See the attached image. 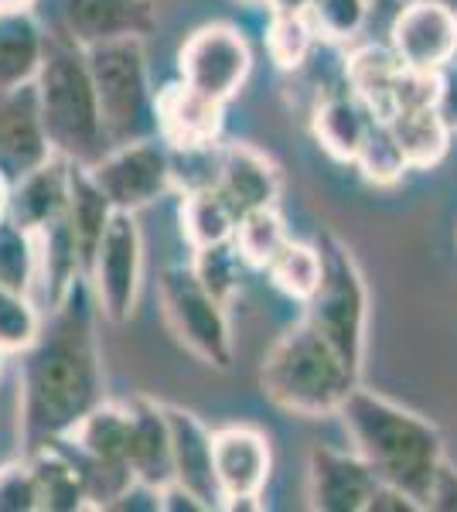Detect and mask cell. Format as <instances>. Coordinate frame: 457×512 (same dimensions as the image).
I'll use <instances>...</instances> for the list:
<instances>
[{"instance_id":"cell-25","label":"cell","mask_w":457,"mask_h":512,"mask_svg":"<svg viewBox=\"0 0 457 512\" xmlns=\"http://www.w3.org/2000/svg\"><path fill=\"white\" fill-rule=\"evenodd\" d=\"M400 72H403V62L396 59V52L389 45H362V48H355V52H348V59H345L348 89L369 106V113L376 120H389V113H393V96H396Z\"/></svg>"},{"instance_id":"cell-2","label":"cell","mask_w":457,"mask_h":512,"mask_svg":"<svg viewBox=\"0 0 457 512\" xmlns=\"http://www.w3.org/2000/svg\"><path fill=\"white\" fill-rule=\"evenodd\" d=\"M355 454L376 472L382 485H393L427 509L430 485L444 465V441L437 427L386 396L355 386L338 410Z\"/></svg>"},{"instance_id":"cell-40","label":"cell","mask_w":457,"mask_h":512,"mask_svg":"<svg viewBox=\"0 0 457 512\" xmlns=\"http://www.w3.org/2000/svg\"><path fill=\"white\" fill-rule=\"evenodd\" d=\"M417 512L420 506L410 499L406 492L400 489H393V485H379L376 495H372V502H369V512Z\"/></svg>"},{"instance_id":"cell-8","label":"cell","mask_w":457,"mask_h":512,"mask_svg":"<svg viewBox=\"0 0 457 512\" xmlns=\"http://www.w3.org/2000/svg\"><path fill=\"white\" fill-rule=\"evenodd\" d=\"M89 287H93L99 315L113 325L134 318L140 284H144V236L137 212H113L110 226L89 260Z\"/></svg>"},{"instance_id":"cell-17","label":"cell","mask_w":457,"mask_h":512,"mask_svg":"<svg viewBox=\"0 0 457 512\" xmlns=\"http://www.w3.org/2000/svg\"><path fill=\"white\" fill-rule=\"evenodd\" d=\"M52 144L41 127L35 82L11 93H0V168L14 175H28L52 158Z\"/></svg>"},{"instance_id":"cell-26","label":"cell","mask_w":457,"mask_h":512,"mask_svg":"<svg viewBox=\"0 0 457 512\" xmlns=\"http://www.w3.org/2000/svg\"><path fill=\"white\" fill-rule=\"evenodd\" d=\"M31 472H35L41 509L48 512H76L86 509V485H82L79 465L62 441H48L35 451H24Z\"/></svg>"},{"instance_id":"cell-15","label":"cell","mask_w":457,"mask_h":512,"mask_svg":"<svg viewBox=\"0 0 457 512\" xmlns=\"http://www.w3.org/2000/svg\"><path fill=\"white\" fill-rule=\"evenodd\" d=\"M215 475L222 485V499H260L273 472V451L267 434L256 427H222L212 437ZM222 502V506H226Z\"/></svg>"},{"instance_id":"cell-19","label":"cell","mask_w":457,"mask_h":512,"mask_svg":"<svg viewBox=\"0 0 457 512\" xmlns=\"http://www.w3.org/2000/svg\"><path fill=\"white\" fill-rule=\"evenodd\" d=\"M219 188L229 198L232 209L243 216L249 209H263V205H277L280 198V171L267 154L256 151L249 144H229L222 147L219 164Z\"/></svg>"},{"instance_id":"cell-33","label":"cell","mask_w":457,"mask_h":512,"mask_svg":"<svg viewBox=\"0 0 457 512\" xmlns=\"http://www.w3.org/2000/svg\"><path fill=\"white\" fill-rule=\"evenodd\" d=\"M314 45H318V31H314L307 11L297 14H270L267 28V52L277 69L294 72L311 59Z\"/></svg>"},{"instance_id":"cell-18","label":"cell","mask_w":457,"mask_h":512,"mask_svg":"<svg viewBox=\"0 0 457 512\" xmlns=\"http://www.w3.org/2000/svg\"><path fill=\"white\" fill-rule=\"evenodd\" d=\"M69 168H72V161L52 154V158L45 164H38L35 171L21 175L14 181L7 219H11L14 226L28 229V233H41V229L52 226L55 219H62L65 209H69Z\"/></svg>"},{"instance_id":"cell-27","label":"cell","mask_w":457,"mask_h":512,"mask_svg":"<svg viewBox=\"0 0 457 512\" xmlns=\"http://www.w3.org/2000/svg\"><path fill=\"white\" fill-rule=\"evenodd\" d=\"M386 123L410 168L427 171L444 161L454 130L447 127L437 106H406V110H396Z\"/></svg>"},{"instance_id":"cell-23","label":"cell","mask_w":457,"mask_h":512,"mask_svg":"<svg viewBox=\"0 0 457 512\" xmlns=\"http://www.w3.org/2000/svg\"><path fill=\"white\" fill-rule=\"evenodd\" d=\"M38 239V280L35 287H41V301L48 304V311L58 308L65 301V294L72 291L79 277H86V263H82L76 233H72L69 219H55L52 226H45Z\"/></svg>"},{"instance_id":"cell-31","label":"cell","mask_w":457,"mask_h":512,"mask_svg":"<svg viewBox=\"0 0 457 512\" xmlns=\"http://www.w3.org/2000/svg\"><path fill=\"white\" fill-rule=\"evenodd\" d=\"M270 280L277 284V291H284L290 301L307 304L311 294L321 284V250L318 243H297L287 239V246L273 256V263L267 267Z\"/></svg>"},{"instance_id":"cell-42","label":"cell","mask_w":457,"mask_h":512,"mask_svg":"<svg viewBox=\"0 0 457 512\" xmlns=\"http://www.w3.org/2000/svg\"><path fill=\"white\" fill-rule=\"evenodd\" d=\"M270 7V14H297V11H307L314 0H263Z\"/></svg>"},{"instance_id":"cell-37","label":"cell","mask_w":457,"mask_h":512,"mask_svg":"<svg viewBox=\"0 0 457 512\" xmlns=\"http://www.w3.org/2000/svg\"><path fill=\"white\" fill-rule=\"evenodd\" d=\"M314 31L324 41H352L365 28L369 0H314L307 7Z\"/></svg>"},{"instance_id":"cell-39","label":"cell","mask_w":457,"mask_h":512,"mask_svg":"<svg viewBox=\"0 0 457 512\" xmlns=\"http://www.w3.org/2000/svg\"><path fill=\"white\" fill-rule=\"evenodd\" d=\"M427 509H437V512H457V472L451 465H440L437 475H434V485H430V499H427Z\"/></svg>"},{"instance_id":"cell-1","label":"cell","mask_w":457,"mask_h":512,"mask_svg":"<svg viewBox=\"0 0 457 512\" xmlns=\"http://www.w3.org/2000/svg\"><path fill=\"white\" fill-rule=\"evenodd\" d=\"M96 315L89 277H79L65 301L48 311L35 345L21 352L18 417L24 451L65 437L106 400Z\"/></svg>"},{"instance_id":"cell-24","label":"cell","mask_w":457,"mask_h":512,"mask_svg":"<svg viewBox=\"0 0 457 512\" xmlns=\"http://www.w3.org/2000/svg\"><path fill=\"white\" fill-rule=\"evenodd\" d=\"M48 35L31 11L0 14V93L35 82L45 59Z\"/></svg>"},{"instance_id":"cell-43","label":"cell","mask_w":457,"mask_h":512,"mask_svg":"<svg viewBox=\"0 0 457 512\" xmlns=\"http://www.w3.org/2000/svg\"><path fill=\"white\" fill-rule=\"evenodd\" d=\"M11 192H14L11 178H7V171L0 168V222L7 219V212H11Z\"/></svg>"},{"instance_id":"cell-41","label":"cell","mask_w":457,"mask_h":512,"mask_svg":"<svg viewBox=\"0 0 457 512\" xmlns=\"http://www.w3.org/2000/svg\"><path fill=\"white\" fill-rule=\"evenodd\" d=\"M437 110L447 120V127L457 130V69H451V65L444 69V89H440Z\"/></svg>"},{"instance_id":"cell-22","label":"cell","mask_w":457,"mask_h":512,"mask_svg":"<svg viewBox=\"0 0 457 512\" xmlns=\"http://www.w3.org/2000/svg\"><path fill=\"white\" fill-rule=\"evenodd\" d=\"M372 120L376 117L369 113V106H365L352 89H345V93H331L321 99L318 110H314L311 127H314V137H318L321 151L328 154V158L352 164L365 134H369Z\"/></svg>"},{"instance_id":"cell-12","label":"cell","mask_w":457,"mask_h":512,"mask_svg":"<svg viewBox=\"0 0 457 512\" xmlns=\"http://www.w3.org/2000/svg\"><path fill=\"white\" fill-rule=\"evenodd\" d=\"M379 478L359 454L311 448L307 454V495L321 512H369Z\"/></svg>"},{"instance_id":"cell-35","label":"cell","mask_w":457,"mask_h":512,"mask_svg":"<svg viewBox=\"0 0 457 512\" xmlns=\"http://www.w3.org/2000/svg\"><path fill=\"white\" fill-rule=\"evenodd\" d=\"M41 318L38 304L31 301V294H18L0 287V349L7 355H21L35 345L41 335Z\"/></svg>"},{"instance_id":"cell-5","label":"cell","mask_w":457,"mask_h":512,"mask_svg":"<svg viewBox=\"0 0 457 512\" xmlns=\"http://www.w3.org/2000/svg\"><path fill=\"white\" fill-rule=\"evenodd\" d=\"M86 59L96 82L99 113H103L110 147L157 137V93L147 76L144 38H123L86 48Z\"/></svg>"},{"instance_id":"cell-44","label":"cell","mask_w":457,"mask_h":512,"mask_svg":"<svg viewBox=\"0 0 457 512\" xmlns=\"http://www.w3.org/2000/svg\"><path fill=\"white\" fill-rule=\"evenodd\" d=\"M31 4H35V0H0V14H7V11H31Z\"/></svg>"},{"instance_id":"cell-3","label":"cell","mask_w":457,"mask_h":512,"mask_svg":"<svg viewBox=\"0 0 457 512\" xmlns=\"http://www.w3.org/2000/svg\"><path fill=\"white\" fill-rule=\"evenodd\" d=\"M41 127L58 158L72 164H93L110 151L103 113H99L96 82L89 72L86 48L69 35L48 38L45 59L35 76Z\"/></svg>"},{"instance_id":"cell-32","label":"cell","mask_w":457,"mask_h":512,"mask_svg":"<svg viewBox=\"0 0 457 512\" xmlns=\"http://www.w3.org/2000/svg\"><path fill=\"white\" fill-rule=\"evenodd\" d=\"M38 280V239L28 229L0 222V287L31 294Z\"/></svg>"},{"instance_id":"cell-11","label":"cell","mask_w":457,"mask_h":512,"mask_svg":"<svg viewBox=\"0 0 457 512\" xmlns=\"http://www.w3.org/2000/svg\"><path fill=\"white\" fill-rule=\"evenodd\" d=\"M389 48L406 69L444 72L457 55V11L434 0H410L389 28Z\"/></svg>"},{"instance_id":"cell-7","label":"cell","mask_w":457,"mask_h":512,"mask_svg":"<svg viewBox=\"0 0 457 512\" xmlns=\"http://www.w3.org/2000/svg\"><path fill=\"white\" fill-rule=\"evenodd\" d=\"M161 294V315L168 321L171 335L198 355L205 366L229 369L232 366V328L226 318V304L215 301L205 291L202 280L191 267H164L157 280Z\"/></svg>"},{"instance_id":"cell-14","label":"cell","mask_w":457,"mask_h":512,"mask_svg":"<svg viewBox=\"0 0 457 512\" xmlns=\"http://www.w3.org/2000/svg\"><path fill=\"white\" fill-rule=\"evenodd\" d=\"M171 431V461H174V482L188 489L198 502L209 509H222V485L215 475V444L212 431L185 407H168L164 403Z\"/></svg>"},{"instance_id":"cell-38","label":"cell","mask_w":457,"mask_h":512,"mask_svg":"<svg viewBox=\"0 0 457 512\" xmlns=\"http://www.w3.org/2000/svg\"><path fill=\"white\" fill-rule=\"evenodd\" d=\"M41 495L28 458L0 465V512H38Z\"/></svg>"},{"instance_id":"cell-36","label":"cell","mask_w":457,"mask_h":512,"mask_svg":"<svg viewBox=\"0 0 457 512\" xmlns=\"http://www.w3.org/2000/svg\"><path fill=\"white\" fill-rule=\"evenodd\" d=\"M246 263L239 260L236 246L232 243H219V246H205V250H195V260H191V270L202 280V287L209 291L215 301L229 304L239 291V270Z\"/></svg>"},{"instance_id":"cell-45","label":"cell","mask_w":457,"mask_h":512,"mask_svg":"<svg viewBox=\"0 0 457 512\" xmlns=\"http://www.w3.org/2000/svg\"><path fill=\"white\" fill-rule=\"evenodd\" d=\"M434 4H440V7H451V11H457V0H434Z\"/></svg>"},{"instance_id":"cell-9","label":"cell","mask_w":457,"mask_h":512,"mask_svg":"<svg viewBox=\"0 0 457 512\" xmlns=\"http://www.w3.org/2000/svg\"><path fill=\"white\" fill-rule=\"evenodd\" d=\"M89 175L116 212H140L174 188V158L161 137L110 147Z\"/></svg>"},{"instance_id":"cell-4","label":"cell","mask_w":457,"mask_h":512,"mask_svg":"<svg viewBox=\"0 0 457 512\" xmlns=\"http://www.w3.org/2000/svg\"><path fill=\"white\" fill-rule=\"evenodd\" d=\"M263 393L297 417H338L359 373L338 355L318 328L297 321L270 345L260 369Z\"/></svg>"},{"instance_id":"cell-10","label":"cell","mask_w":457,"mask_h":512,"mask_svg":"<svg viewBox=\"0 0 457 512\" xmlns=\"http://www.w3.org/2000/svg\"><path fill=\"white\" fill-rule=\"evenodd\" d=\"M181 82L215 103H229L246 86L253 72V52L243 31L232 24H205L191 35L178 52Z\"/></svg>"},{"instance_id":"cell-21","label":"cell","mask_w":457,"mask_h":512,"mask_svg":"<svg viewBox=\"0 0 457 512\" xmlns=\"http://www.w3.org/2000/svg\"><path fill=\"white\" fill-rule=\"evenodd\" d=\"M130 427H134V414L130 403H110L103 400L96 410H89L86 417L62 437L79 458L93 461V465H123L127 461V444H130Z\"/></svg>"},{"instance_id":"cell-46","label":"cell","mask_w":457,"mask_h":512,"mask_svg":"<svg viewBox=\"0 0 457 512\" xmlns=\"http://www.w3.org/2000/svg\"><path fill=\"white\" fill-rule=\"evenodd\" d=\"M4 355H7V352H4V349H0V373H4Z\"/></svg>"},{"instance_id":"cell-47","label":"cell","mask_w":457,"mask_h":512,"mask_svg":"<svg viewBox=\"0 0 457 512\" xmlns=\"http://www.w3.org/2000/svg\"><path fill=\"white\" fill-rule=\"evenodd\" d=\"M246 4H263V0H246Z\"/></svg>"},{"instance_id":"cell-13","label":"cell","mask_w":457,"mask_h":512,"mask_svg":"<svg viewBox=\"0 0 457 512\" xmlns=\"http://www.w3.org/2000/svg\"><path fill=\"white\" fill-rule=\"evenodd\" d=\"M62 24L82 48L123 38H147L157 31L151 0H62Z\"/></svg>"},{"instance_id":"cell-16","label":"cell","mask_w":457,"mask_h":512,"mask_svg":"<svg viewBox=\"0 0 457 512\" xmlns=\"http://www.w3.org/2000/svg\"><path fill=\"white\" fill-rule=\"evenodd\" d=\"M154 113H157V137L171 151H191V147L219 144L226 103H215V99L185 86V82H174V86H164L157 93Z\"/></svg>"},{"instance_id":"cell-28","label":"cell","mask_w":457,"mask_h":512,"mask_svg":"<svg viewBox=\"0 0 457 512\" xmlns=\"http://www.w3.org/2000/svg\"><path fill=\"white\" fill-rule=\"evenodd\" d=\"M113 205L110 198L99 192V185L89 175L86 164H72L69 168V209H65V219H69L72 233H76L82 263L89 270V260H93L99 239H103L106 226L113 219Z\"/></svg>"},{"instance_id":"cell-6","label":"cell","mask_w":457,"mask_h":512,"mask_svg":"<svg viewBox=\"0 0 457 512\" xmlns=\"http://www.w3.org/2000/svg\"><path fill=\"white\" fill-rule=\"evenodd\" d=\"M321 284L304 304V321L314 325L338 349V355L362 373L365 359V325H369V291H365V277L355 263L352 250L338 236L321 233Z\"/></svg>"},{"instance_id":"cell-30","label":"cell","mask_w":457,"mask_h":512,"mask_svg":"<svg viewBox=\"0 0 457 512\" xmlns=\"http://www.w3.org/2000/svg\"><path fill=\"white\" fill-rule=\"evenodd\" d=\"M287 222L277 212V205H263V209H249L236 219V233H232V246H236L239 260L253 270H267L273 256L287 246Z\"/></svg>"},{"instance_id":"cell-29","label":"cell","mask_w":457,"mask_h":512,"mask_svg":"<svg viewBox=\"0 0 457 512\" xmlns=\"http://www.w3.org/2000/svg\"><path fill=\"white\" fill-rule=\"evenodd\" d=\"M236 219L239 212L232 209L229 198L219 188H195V192H185V198H181L178 222H181V236H185L191 250L232 243Z\"/></svg>"},{"instance_id":"cell-20","label":"cell","mask_w":457,"mask_h":512,"mask_svg":"<svg viewBox=\"0 0 457 512\" xmlns=\"http://www.w3.org/2000/svg\"><path fill=\"white\" fill-rule=\"evenodd\" d=\"M130 414H134V427H130L127 461L137 482L151 485V489H164L174 482V461H171V431L168 417H164V403L154 400H130Z\"/></svg>"},{"instance_id":"cell-34","label":"cell","mask_w":457,"mask_h":512,"mask_svg":"<svg viewBox=\"0 0 457 512\" xmlns=\"http://www.w3.org/2000/svg\"><path fill=\"white\" fill-rule=\"evenodd\" d=\"M352 164L362 171V178L369 181V185H396V181L410 171V164H406L400 144H396L386 120H372L369 134H365Z\"/></svg>"}]
</instances>
